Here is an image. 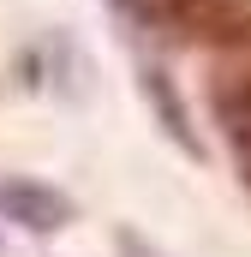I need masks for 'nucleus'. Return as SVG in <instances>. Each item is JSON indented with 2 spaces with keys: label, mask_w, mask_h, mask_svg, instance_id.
Listing matches in <instances>:
<instances>
[{
  "label": "nucleus",
  "mask_w": 251,
  "mask_h": 257,
  "mask_svg": "<svg viewBox=\"0 0 251 257\" xmlns=\"http://www.w3.org/2000/svg\"><path fill=\"white\" fill-rule=\"evenodd\" d=\"M138 96H144V108H150L156 132H162V138H168L186 162H209L203 126H197V114H191V102H186V90H180V78H174L162 60H138Z\"/></svg>",
  "instance_id": "obj_1"
},
{
  "label": "nucleus",
  "mask_w": 251,
  "mask_h": 257,
  "mask_svg": "<svg viewBox=\"0 0 251 257\" xmlns=\"http://www.w3.org/2000/svg\"><path fill=\"white\" fill-rule=\"evenodd\" d=\"M0 221H12L30 239H54V233H66L78 221V203L60 186L36 180V174H6L0 180Z\"/></svg>",
  "instance_id": "obj_2"
},
{
  "label": "nucleus",
  "mask_w": 251,
  "mask_h": 257,
  "mask_svg": "<svg viewBox=\"0 0 251 257\" xmlns=\"http://www.w3.org/2000/svg\"><path fill=\"white\" fill-rule=\"evenodd\" d=\"M120 24H132V30H150V24H162L168 18V0H102Z\"/></svg>",
  "instance_id": "obj_3"
},
{
  "label": "nucleus",
  "mask_w": 251,
  "mask_h": 257,
  "mask_svg": "<svg viewBox=\"0 0 251 257\" xmlns=\"http://www.w3.org/2000/svg\"><path fill=\"white\" fill-rule=\"evenodd\" d=\"M114 257H174V251H162V245L144 239L132 221H120V227H114Z\"/></svg>",
  "instance_id": "obj_4"
},
{
  "label": "nucleus",
  "mask_w": 251,
  "mask_h": 257,
  "mask_svg": "<svg viewBox=\"0 0 251 257\" xmlns=\"http://www.w3.org/2000/svg\"><path fill=\"white\" fill-rule=\"evenodd\" d=\"M233 150V168H239V186H245V197H251V138H239V144H227Z\"/></svg>",
  "instance_id": "obj_5"
}]
</instances>
